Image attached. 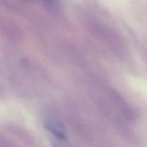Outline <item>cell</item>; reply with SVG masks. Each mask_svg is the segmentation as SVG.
<instances>
[{"label":"cell","instance_id":"cell-1","mask_svg":"<svg viewBox=\"0 0 147 147\" xmlns=\"http://www.w3.org/2000/svg\"><path fill=\"white\" fill-rule=\"evenodd\" d=\"M50 131L53 134V136L60 140H64L65 139V133L63 126L60 123L54 121H50L47 124Z\"/></svg>","mask_w":147,"mask_h":147},{"label":"cell","instance_id":"cell-2","mask_svg":"<svg viewBox=\"0 0 147 147\" xmlns=\"http://www.w3.org/2000/svg\"><path fill=\"white\" fill-rule=\"evenodd\" d=\"M50 5H57L60 3V0H43Z\"/></svg>","mask_w":147,"mask_h":147}]
</instances>
